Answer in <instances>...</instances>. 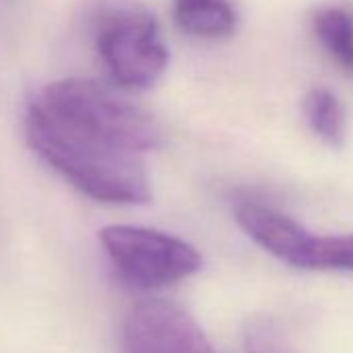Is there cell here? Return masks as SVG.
<instances>
[{"label": "cell", "instance_id": "5", "mask_svg": "<svg viewBox=\"0 0 353 353\" xmlns=\"http://www.w3.org/2000/svg\"><path fill=\"white\" fill-rule=\"evenodd\" d=\"M123 347L125 353H216L192 314L160 297L131 305L123 326Z\"/></svg>", "mask_w": 353, "mask_h": 353}, {"label": "cell", "instance_id": "3", "mask_svg": "<svg viewBox=\"0 0 353 353\" xmlns=\"http://www.w3.org/2000/svg\"><path fill=\"white\" fill-rule=\"evenodd\" d=\"M34 100L59 121L141 156L158 150L164 139L162 127L148 110L96 79H61Z\"/></svg>", "mask_w": 353, "mask_h": 353}, {"label": "cell", "instance_id": "11", "mask_svg": "<svg viewBox=\"0 0 353 353\" xmlns=\"http://www.w3.org/2000/svg\"><path fill=\"white\" fill-rule=\"evenodd\" d=\"M245 353H293L285 332L270 318H254L245 326Z\"/></svg>", "mask_w": 353, "mask_h": 353}, {"label": "cell", "instance_id": "10", "mask_svg": "<svg viewBox=\"0 0 353 353\" xmlns=\"http://www.w3.org/2000/svg\"><path fill=\"white\" fill-rule=\"evenodd\" d=\"M305 270L353 272V233H349V235H316V233H312Z\"/></svg>", "mask_w": 353, "mask_h": 353}, {"label": "cell", "instance_id": "6", "mask_svg": "<svg viewBox=\"0 0 353 353\" xmlns=\"http://www.w3.org/2000/svg\"><path fill=\"white\" fill-rule=\"evenodd\" d=\"M235 221L241 231L270 256L291 268L305 270L312 233L291 216L256 202H239Z\"/></svg>", "mask_w": 353, "mask_h": 353}, {"label": "cell", "instance_id": "7", "mask_svg": "<svg viewBox=\"0 0 353 353\" xmlns=\"http://www.w3.org/2000/svg\"><path fill=\"white\" fill-rule=\"evenodd\" d=\"M174 23L200 40H223L235 34L237 13L229 0H174Z\"/></svg>", "mask_w": 353, "mask_h": 353}, {"label": "cell", "instance_id": "2", "mask_svg": "<svg viewBox=\"0 0 353 353\" xmlns=\"http://www.w3.org/2000/svg\"><path fill=\"white\" fill-rule=\"evenodd\" d=\"M85 28L114 85L127 92L152 88L168 67V48L156 17L137 0H92Z\"/></svg>", "mask_w": 353, "mask_h": 353}, {"label": "cell", "instance_id": "8", "mask_svg": "<svg viewBox=\"0 0 353 353\" xmlns=\"http://www.w3.org/2000/svg\"><path fill=\"white\" fill-rule=\"evenodd\" d=\"M312 30L336 67L353 77V13L345 7H324L314 13Z\"/></svg>", "mask_w": 353, "mask_h": 353}, {"label": "cell", "instance_id": "9", "mask_svg": "<svg viewBox=\"0 0 353 353\" xmlns=\"http://www.w3.org/2000/svg\"><path fill=\"white\" fill-rule=\"evenodd\" d=\"M303 114L310 129L322 143L341 148L345 141V112L330 90L312 88L303 98Z\"/></svg>", "mask_w": 353, "mask_h": 353}, {"label": "cell", "instance_id": "4", "mask_svg": "<svg viewBox=\"0 0 353 353\" xmlns=\"http://www.w3.org/2000/svg\"><path fill=\"white\" fill-rule=\"evenodd\" d=\"M100 243L119 274L137 289L168 287L202 268V254L192 243L148 227H104Z\"/></svg>", "mask_w": 353, "mask_h": 353}, {"label": "cell", "instance_id": "1", "mask_svg": "<svg viewBox=\"0 0 353 353\" xmlns=\"http://www.w3.org/2000/svg\"><path fill=\"white\" fill-rule=\"evenodd\" d=\"M26 137L32 150L83 196L104 204L150 202L152 190L141 154L59 121L34 98L26 112Z\"/></svg>", "mask_w": 353, "mask_h": 353}]
</instances>
